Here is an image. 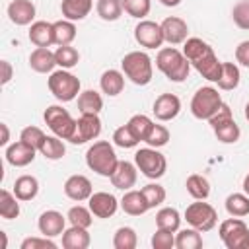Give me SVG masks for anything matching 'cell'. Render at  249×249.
Segmentation results:
<instances>
[{
	"label": "cell",
	"instance_id": "obj_6",
	"mask_svg": "<svg viewBox=\"0 0 249 249\" xmlns=\"http://www.w3.org/2000/svg\"><path fill=\"white\" fill-rule=\"evenodd\" d=\"M222 97L218 93L216 88L212 86H202L195 91L193 99H191V113L195 119H200V121H208L222 105Z\"/></svg>",
	"mask_w": 249,
	"mask_h": 249
},
{
	"label": "cell",
	"instance_id": "obj_2",
	"mask_svg": "<svg viewBox=\"0 0 249 249\" xmlns=\"http://www.w3.org/2000/svg\"><path fill=\"white\" fill-rule=\"evenodd\" d=\"M156 66L171 82H185L189 78V70H191V62L175 47L160 49L158 56H156Z\"/></svg>",
	"mask_w": 249,
	"mask_h": 249
},
{
	"label": "cell",
	"instance_id": "obj_49",
	"mask_svg": "<svg viewBox=\"0 0 249 249\" xmlns=\"http://www.w3.org/2000/svg\"><path fill=\"white\" fill-rule=\"evenodd\" d=\"M152 247L154 249H173L175 247V231L158 228L156 233L152 235Z\"/></svg>",
	"mask_w": 249,
	"mask_h": 249
},
{
	"label": "cell",
	"instance_id": "obj_17",
	"mask_svg": "<svg viewBox=\"0 0 249 249\" xmlns=\"http://www.w3.org/2000/svg\"><path fill=\"white\" fill-rule=\"evenodd\" d=\"M66 220L60 212L56 210H45L39 220H37V228L41 231V235H47V237H56V235H62L64 230H66Z\"/></svg>",
	"mask_w": 249,
	"mask_h": 249
},
{
	"label": "cell",
	"instance_id": "obj_44",
	"mask_svg": "<svg viewBox=\"0 0 249 249\" xmlns=\"http://www.w3.org/2000/svg\"><path fill=\"white\" fill-rule=\"evenodd\" d=\"M152 2L150 0H123V10L136 19H144L150 14Z\"/></svg>",
	"mask_w": 249,
	"mask_h": 249
},
{
	"label": "cell",
	"instance_id": "obj_4",
	"mask_svg": "<svg viewBox=\"0 0 249 249\" xmlns=\"http://www.w3.org/2000/svg\"><path fill=\"white\" fill-rule=\"evenodd\" d=\"M121 68L123 74L136 86H148L152 82L154 66H152V58L144 51H132L124 54L121 60Z\"/></svg>",
	"mask_w": 249,
	"mask_h": 249
},
{
	"label": "cell",
	"instance_id": "obj_42",
	"mask_svg": "<svg viewBox=\"0 0 249 249\" xmlns=\"http://www.w3.org/2000/svg\"><path fill=\"white\" fill-rule=\"evenodd\" d=\"M212 130H214L216 138L220 142H224V144H235L239 140V136H241V130H239L235 121H228V123H224V124H220V126H216Z\"/></svg>",
	"mask_w": 249,
	"mask_h": 249
},
{
	"label": "cell",
	"instance_id": "obj_40",
	"mask_svg": "<svg viewBox=\"0 0 249 249\" xmlns=\"http://www.w3.org/2000/svg\"><path fill=\"white\" fill-rule=\"evenodd\" d=\"M136 243H138V237H136V231L130 226L119 228L113 235V247L115 249H134Z\"/></svg>",
	"mask_w": 249,
	"mask_h": 249
},
{
	"label": "cell",
	"instance_id": "obj_35",
	"mask_svg": "<svg viewBox=\"0 0 249 249\" xmlns=\"http://www.w3.org/2000/svg\"><path fill=\"white\" fill-rule=\"evenodd\" d=\"M226 212L230 216H237V218H243L249 214V195H243V193H231L228 198H226Z\"/></svg>",
	"mask_w": 249,
	"mask_h": 249
},
{
	"label": "cell",
	"instance_id": "obj_13",
	"mask_svg": "<svg viewBox=\"0 0 249 249\" xmlns=\"http://www.w3.org/2000/svg\"><path fill=\"white\" fill-rule=\"evenodd\" d=\"M88 206H89V210H91V214L95 218H111L119 210L121 202L115 198V195L99 191V193H93L88 198Z\"/></svg>",
	"mask_w": 249,
	"mask_h": 249
},
{
	"label": "cell",
	"instance_id": "obj_56",
	"mask_svg": "<svg viewBox=\"0 0 249 249\" xmlns=\"http://www.w3.org/2000/svg\"><path fill=\"white\" fill-rule=\"evenodd\" d=\"M243 191H245V195H249V173L243 179Z\"/></svg>",
	"mask_w": 249,
	"mask_h": 249
},
{
	"label": "cell",
	"instance_id": "obj_9",
	"mask_svg": "<svg viewBox=\"0 0 249 249\" xmlns=\"http://www.w3.org/2000/svg\"><path fill=\"white\" fill-rule=\"evenodd\" d=\"M43 119L54 136H58L62 140L72 138V134L76 130V119L66 109H62L60 105H49L43 113Z\"/></svg>",
	"mask_w": 249,
	"mask_h": 249
},
{
	"label": "cell",
	"instance_id": "obj_20",
	"mask_svg": "<svg viewBox=\"0 0 249 249\" xmlns=\"http://www.w3.org/2000/svg\"><path fill=\"white\" fill-rule=\"evenodd\" d=\"M8 18L16 25H29L35 18V4L31 0H12L8 6Z\"/></svg>",
	"mask_w": 249,
	"mask_h": 249
},
{
	"label": "cell",
	"instance_id": "obj_46",
	"mask_svg": "<svg viewBox=\"0 0 249 249\" xmlns=\"http://www.w3.org/2000/svg\"><path fill=\"white\" fill-rule=\"evenodd\" d=\"M169 136H171V134H169L167 126L154 123V126H152V130H150V134H148V138H146V144L152 146V148H161V146H165V144L169 142Z\"/></svg>",
	"mask_w": 249,
	"mask_h": 249
},
{
	"label": "cell",
	"instance_id": "obj_28",
	"mask_svg": "<svg viewBox=\"0 0 249 249\" xmlns=\"http://www.w3.org/2000/svg\"><path fill=\"white\" fill-rule=\"evenodd\" d=\"M239 80H241V72H239V66L235 62H222V74H220V80L216 82L220 89H235L239 86Z\"/></svg>",
	"mask_w": 249,
	"mask_h": 249
},
{
	"label": "cell",
	"instance_id": "obj_55",
	"mask_svg": "<svg viewBox=\"0 0 249 249\" xmlns=\"http://www.w3.org/2000/svg\"><path fill=\"white\" fill-rule=\"evenodd\" d=\"M158 2L163 4V6H167V8H175V6L181 4V0H158Z\"/></svg>",
	"mask_w": 249,
	"mask_h": 249
},
{
	"label": "cell",
	"instance_id": "obj_53",
	"mask_svg": "<svg viewBox=\"0 0 249 249\" xmlns=\"http://www.w3.org/2000/svg\"><path fill=\"white\" fill-rule=\"evenodd\" d=\"M0 66H2V86H6L12 80V64L8 60H2Z\"/></svg>",
	"mask_w": 249,
	"mask_h": 249
},
{
	"label": "cell",
	"instance_id": "obj_11",
	"mask_svg": "<svg viewBox=\"0 0 249 249\" xmlns=\"http://www.w3.org/2000/svg\"><path fill=\"white\" fill-rule=\"evenodd\" d=\"M101 134V121L95 113H82L76 121V130L70 138L72 144H86L89 140H95Z\"/></svg>",
	"mask_w": 249,
	"mask_h": 249
},
{
	"label": "cell",
	"instance_id": "obj_38",
	"mask_svg": "<svg viewBox=\"0 0 249 249\" xmlns=\"http://www.w3.org/2000/svg\"><path fill=\"white\" fill-rule=\"evenodd\" d=\"M39 152L47 160H60L66 154V146H64L62 138H58V136H45L43 144L39 146Z\"/></svg>",
	"mask_w": 249,
	"mask_h": 249
},
{
	"label": "cell",
	"instance_id": "obj_34",
	"mask_svg": "<svg viewBox=\"0 0 249 249\" xmlns=\"http://www.w3.org/2000/svg\"><path fill=\"white\" fill-rule=\"evenodd\" d=\"M19 198L10 193L8 189H2L0 191V216L4 220H14L19 216Z\"/></svg>",
	"mask_w": 249,
	"mask_h": 249
},
{
	"label": "cell",
	"instance_id": "obj_25",
	"mask_svg": "<svg viewBox=\"0 0 249 249\" xmlns=\"http://www.w3.org/2000/svg\"><path fill=\"white\" fill-rule=\"evenodd\" d=\"M99 88L105 95L109 97H115L119 95L123 89H124V74L121 70H115V68H109L101 74L99 78Z\"/></svg>",
	"mask_w": 249,
	"mask_h": 249
},
{
	"label": "cell",
	"instance_id": "obj_10",
	"mask_svg": "<svg viewBox=\"0 0 249 249\" xmlns=\"http://www.w3.org/2000/svg\"><path fill=\"white\" fill-rule=\"evenodd\" d=\"M185 220L191 228H196L198 231H210L218 222V212L212 204L196 200L185 208Z\"/></svg>",
	"mask_w": 249,
	"mask_h": 249
},
{
	"label": "cell",
	"instance_id": "obj_12",
	"mask_svg": "<svg viewBox=\"0 0 249 249\" xmlns=\"http://www.w3.org/2000/svg\"><path fill=\"white\" fill-rule=\"evenodd\" d=\"M134 39L144 49H160L161 43L165 41L161 25L156 23V21H150V19H140L138 21V25L134 27Z\"/></svg>",
	"mask_w": 249,
	"mask_h": 249
},
{
	"label": "cell",
	"instance_id": "obj_52",
	"mask_svg": "<svg viewBox=\"0 0 249 249\" xmlns=\"http://www.w3.org/2000/svg\"><path fill=\"white\" fill-rule=\"evenodd\" d=\"M235 60H237L241 66L249 68V41H241V43L235 47Z\"/></svg>",
	"mask_w": 249,
	"mask_h": 249
},
{
	"label": "cell",
	"instance_id": "obj_8",
	"mask_svg": "<svg viewBox=\"0 0 249 249\" xmlns=\"http://www.w3.org/2000/svg\"><path fill=\"white\" fill-rule=\"evenodd\" d=\"M218 233L228 249H249V228L241 218L233 216L224 220Z\"/></svg>",
	"mask_w": 249,
	"mask_h": 249
},
{
	"label": "cell",
	"instance_id": "obj_19",
	"mask_svg": "<svg viewBox=\"0 0 249 249\" xmlns=\"http://www.w3.org/2000/svg\"><path fill=\"white\" fill-rule=\"evenodd\" d=\"M35 148L25 144L23 140H18L6 148V161L14 167H25L35 160Z\"/></svg>",
	"mask_w": 249,
	"mask_h": 249
},
{
	"label": "cell",
	"instance_id": "obj_7",
	"mask_svg": "<svg viewBox=\"0 0 249 249\" xmlns=\"http://www.w3.org/2000/svg\"><path fill=\"white\" fill-rule=\"evenodd\" d=\"M134 163L142 171V175L148 177V179H160V177L165 175V169H167L165 156L158 148H152V146L136 150Z\"/></svg>",
	"mask_w": 249,
	"mask_h": 249
},
{
	"label": "cell",
	"instance_id": "obj_24",
	"mask_svg": "<svg viewBox=\"0 0 249 249\" xmlns=\"http://www.w3.org/2000/svg\"><path fill=\"white\" fill-rule=\"evenodd\" d=\"M119 202H121L123 212H126V214H130V216H142L144 212L150 210V208H148V202H146V198H144V195H142V191H132V189H128V191H124V195H123V198H121Z\"/></svg>",
	"mask_w": 249,
	"mask_h": 249
},
{
	"label": "cell",
	"instance_id": "obj_3",
	"mask_svg": "<svg viewBox=\"0 0 249 249\" xmlns=\"http://www.w3.org/2000/svg\"><path fill=\"white\" fill-rule=\"evenodd\" d=\"M86 163L97 175L111 177L113 171L117 169L119 158L115 154V148L107 140H97V142H93L88 148V152H86Z\"/></svg>",
	"mask_w": 249,
	"mask_h": 249
},
{
	"label": "cell",
	"instance_id": "obj_5",
	"mask_svg": "<svg viewBox=\"0 0 249 249\" xmlns=\"http://www.w3.org/2000/svg\"><path fill=\"white\" fill-rule=\"evenodd\" d=\"M47 86H49V91L62 103L74 101L80 95V88H82L80 80L64 68H60L56 72H51V76L47 78Z\"/></svg>",
	"mask_w": 249,
	"mask_h": 249
},
{
	"label": "cell",
	"instance_id": "obj_45",
	"mask_svg": "<svg viewBox=\"0 0 249 249\" xmlns=\"http://www.w3.org/2000/svg\"><path fill=\"white\" fill-rule=\"evenodd\" d=\"M113 142H115V146L128 150V148H134L140 140L132 134V130L128 128V124H123V126L115 128V132H113Z\"/></svg>",
	"mask_w": 249,
	"mask_h": 249
},
{
	"label": "cell",
	"instance_id": "obj_47",
	"mask_svg": "<svg viewBox=\"0 0 249 249\" xmlns=\"http://www.w3.org/2000/svg\"><path fill=\"white\" fill-rule=\"evenodd\" d=\"M45 132L39 128V126H25L21 132H19V140H23L25 144H29V146H33L37 152H39V146L43 144V140H45Z\"/></svg>",
	"mask_w": 249,
	"mask_h": 249
},
{
	"label": "cell",
	"instance_id": "obj_32",
	"mask_svg": "<svg viewBox=\"0 0 249 249\" xmlns=\"http://www.w3.org/2000/svg\"><path fill=\"white\" fill-rule=\"evenodd\" d=\"M53 31H54V45L62 47V45H72V41L76 39V25L70 19H58L53 23Z\"/></svg>",
	"mask_w": 249,
	"mask_h": 249
},
{
	"label": "cell",
	"instance_id": "obj_51",
	"mask_svg": "<svg viewBox=\"0 0 249 249\" xmlns=\"http://www.w3.org/2000/svg\"><path fill=\"white\" fill-rule=\"evenodd\" d=\"M228 121H233V115H231V109H230L228 103H222L220 109L208 119V123H210L212 128H216V126H220V124H224V123H228Z\"/></svg>",
	"mask_w": 249,
	"mask_h": 249
},
{
	"label": "cell",
	"instance_id": "obj_36",
	"mask_svg": "<svg viewBox=\"0 0 249 249\" xmlns=\"http://www.w3.org/2000/svg\"><path fill=\"white\" fill-rule=\"evenodd\" d=\"M97 16L103 21H117L123 16V0H97Z\"/></svg>",
	"mask_w": 249,
	"mask_h": 249
},
{
	"label": "cell",
	"instance_id": "obj_54",
	"mask_svg": "<svg viewBox=\"0 0 249 249\" xmlns=\"http://www.w3.org/2000/svg\"><path fill=\"white\" fill-rule=\"evenodd\" d=\"M0 128H2V140H0V144L2 146H6L8 144V140H10V130H8V124H0Z\"/></svg>",
	"mask_w": 249,
	"mask_h": 249
},
{
	"label": "cell",
	"instance_id": "obj_29",
	"mask_svg": "<svg viewBox=\"0 0 249 249\" xmlns=\"http://www.w3.org/2000/svg\"><path fill=\"white\" fill-rule=\"evenodd\" d=\"M179 226H181V214H179L177 208L165 206V208L158 210V214H156V228L167 230V231H177Z\"/></svg>",
	"mask_w": 249,
	"mask_h": 249
},
{
	"label": "cell",
	"instance_id": "obj_27",
	"mask_svg": "<svg viewBox=\"0 0 249 249\" xmlns=\"http://www.w3.org/2000/svg\"><path fill=\"white\" fill-rule=\"evenodd\" d=\"M39 193V181L37 177L33 175H19L16 181H14V195L19 198V200H33Z\"/></svg>",
	"mask_w": 249,
	"mask_h": 249
},
{
	"label": "cell",
	"instance_id": "obj_33",
	"mask_svg": "<svg viewBox=\"0 0 249 249\" xmlns=\"http://www.w3.org/2000/svg\"><path fill=\"white\" fill-rule=\"evenodd\" d=\"M78 109H80V113H95V115H99V111L103 109V99L95 89L80 91Z\"/></svg>",
	"mask_w": 249,
	"mask_h": 249
},
{
	"label": "cell",
	"instance_id": "obj_1",
	"mask_svg": "<svg viewBox=\"0 0 249 249\" xmlns=\"http://www.w3.org/2000/svg\"><path fill=\"white\" fill-rule=\"evenodd\" d=\"M183 54L191 62V66L208 82H218L222 74V62L214 54L212 47L200 37H189L183 43Z\"/></svg>",
	"mask_w": 249,
	"mask_h": 249
},
{
	"label": "cell",
	"instance_id": "obj_50",
	"mask_svg": "<svg viewBox=\"0 0 249 249\" xmlns=\"http://www.w3.org/2000/svg\"><path fill=\"white\" fill-rule=\"evenodd\" d=\"M21 249H56V243L53 237H25L21 241Z\"/></svg>",
	"mask_w": 249,
	"mask_h": 249
},
{
	"label": "cell",
	"instance_id": "obj_43",
	"mask_svg": "<svg viewBox=\"0 0 249 249\" xmlns=\"http://www.w3.org/2000/svg\"><path fill=\"white\" fill-rule=\"evenodd\" d=\"M140 191H142V195H144V198L148 202V208H156L165 200V189L161 185H158V183H148Z\"/></svg>",
	"mask_w": 249,
	"mask_h": 249
},
{
	"label": "cell",
	"instance_id": "obj_14",
	"mask_svg": "<svg viewBox=\"0 0 249 249\" xmlns=\"http://www.w3.org/2000/svg\"><path fill=\"white\" fill-rule=\"evenodd\" d=\"M160 25H161V31H163V39L169 45H181V43H185L189 39L187 37L189 35V25H187L185 19H181L177 16L165 18Z\"/></svg>",
	"mask_w": 249,
	"mask_h": 249
},
{
	"label": "cell",
	"instance_id": "obj_21",
	"mask_svg": "<svg viewBox=\"0 0 249 249\" xmlns=\"http://www.w3.org/2000/svg\"><path fill=\"white\" fill-rule=\"evenodd\" d=\"M29 66H31V70H35L39 74H51L53 68L56 66L54 53L49 47H37L29 54Z\"/></svg>",
	"mask_w": 249,
	"mask_h": 249
},
{
	"label": "cell",
	"instance_id": "obj_30",
	"mask_svg": "<svg viewBox=\"0 0 249 249\" xmlns=\"http://www.w3.org/2000/svg\"><path fill=\"white\" fill-rule=\"evenodd\" d=\"M185 187H187V193L195 200H206L208 195H210V183H208V179L202 177V175H198V173L189 175Z\"/></svg>",
	"mask_w": 249,
	"mask_h": 249
},
{
	"label": "cell",
	"instance_id": "obj_22",
	"mask_svg": "<svg viewBox=\"0 0 249 249\" xmlns=\"http://www.w3.org/2000/svg\"><path fill=\"white\" fill-rule=\"evenodd\" d=\"M93 8V0H62L60 2V12L64 19L70 21H80L86 16H89Z\"/></svg>",
	"mask_w": 249,
	"mask_h": 249
},
{
	"label": "cell",
	"instance_id": "obj_37",
	"mask_svg": "<svg viewBox=\"0 0 249 249\" xmlns=\"http://www.w3.org/2000/svg\"><path fill=\"white\" fill-rule=\"evenodd\" d=\"M126 124H128V128L132 130V134L140 142H146V138H148V134H150V130L154 126V121L148 115H132Z\"/></svg>",
	"mask_w": 249,
	"mask_h": 249
},
{
	"label": "cell",
	"instance_id": "obj_57",
	"mask_svg": "<svg viewBox=\"0 0 249 249\" xmlns=\"http://www.w3.org/2000/svg\"><path fill=\"white\" fill-rule=\"evenodd\" d=\"M0 237H2V249H6V233L0 231Z\"/></svg>",
	"mask_w": 249,
	"mask_h": 249
},
{
	"label": "cell",
	"instance_id": "obj_39",
	"mask_svg": "<svg viewBox=\"0 0 249 249\" xmlns=\"http://www.w3.org/2000/svg\"><path fill=\"white\" fill-rule=\"evenodd\" d=\"M54 58H56V66H60L64 70H70L80 62V53L72 45H62V47H56Z\"/></svg>",
	"mask_w": 249,
	"mask_h": 249
},
{
	"label": "cell",
	"instance_id": "obj_48",
	"mask_svg": "<svg viewBox=\"0 0 249 249\" xmlns=\"http://www.w3.org/2000/svg\"><path fill=\"white\" fill-rule=\"evenodd\" d=\"M231 18L239 29H249V0L237 2L231 10Z\"/></svg>",
	"mask_w": 249,
	"mask_h": 249
},
{
	"label": "cell",
	"instance_id": "obj_26",
	"mask_svg": "<svg viewBox=\"0 0 249 249\" xmlns=\"http://www.w3.org/2000/svg\"><path fill=\"white\" fill-rule=\"evenodd\" d=\"M91 243V237L88 233V228L70 226L62 233V247L64 249H88Z\"/></svg>",
	"mask_w": 249,
	"mask_h": 249
},
{
	"label": "cell",
	"instance_id": "obj_58",
	"mask_svg": "<svg viewBox=\"0 0 249 249\" xmlns=\"http://www.w3.org/2000/svg\"><path fill=\"white\" fill-rule=\"evenodd\" d=\"M245 119H247V121H249V101H247V103H245Z\"/></svg>",
	"mask_w": 249,
	"mask_h": 249
},
{
	"label": "cell",
	"instance_id": "obj_15",
	"mask_svg": "<svg viewBox=\"0 0 249 249\" xmlns=\"http://www.w3.org/2000/svg\"><path fill=\"white\" fill-rule=\"evenodd\" d=\"M152 111L158 121H173L181 111V99L175 93H161L156 97Z\"/></svg>",
	"mask_w": 249,
	"mask_h": 249
},
{
	"label": "cell",
	"instance_id": "obj_16",
	"mask_svg": "<svg viewBox=\"0 0 249 249\" xmlns=\"http://www.w3.org/2000/svg\"><path fill=\"white\" fill-rule=\"evenodd\" d=\"M64 195L70 198V200H76V202H82V200H88L91 195H93V189H91V181L86 177V175H70L66 181H64Z\"/></svg>",
	"mask_w": 249,
	"mask_h": 249
},
{
	"label": "cell",
	"instance_id": "obj_18",
	"mask_svg": "<svg viewBox=\"0 0 249 249\" xmlns=\"http://www.w3.org/2000/svg\"><path fill=\"white\" fill-rule=\"evenodd\" d=\"M136 163H130L126 160H119L117 163V169L113 171V175L109 177L113 187L115 189H121V191H128L136 185V179H138V173H136Z\"/></svg>",
	"mask_w": 249,
	"mask_h": 249
},
{
	"label": "cell",
	"instance_id": "obj_23",
	"mask_svg": "<svg viewBox=\"0 0 249 249\" xmlns=\"http://www.w3.org/2000/svg\"><path fill=\"white\" fill-rule=\"evenodd\" d=\"M29 41L35 47H51L54 43V31H53V23L49 21H33L29 31H27Z\"/></svg>",
	"mask_w": 249,
	"mask_h": 249
},
{
	"label": "cell",
	"instance_id": "obj_31",
	"mask_svg": "<svg viewBox=\"0 0 249 249\" xmlns=\"http://www.w3.org/2000/svg\"><path fill=\"white\" fill-rule=\"evenodd\" d=\"M202 231H198L196 228H185V230H177L175 235V247L177 249H200L202 247Z\"/></svg>",
	"mask_w": 249,
	"mask_h": 249
},
{
	"label": "cell",
	"instance_id": "obj_41",
	"mask_svg": "<svg viewBox=\"0 0 249 249\" xmlns=\"http://www.w3.org/2000/svg\"><path fill=\"white\" fill-rule=\"evenodd\" d=\"M66 218H68L70 226H80V228H89L91 222H93V214H91L89 206L86 208V206H82V204L72 206V208L68 210Z\"/></svg>",
	"mask_w": 249,
	"mask_h": 249
}]
</instances>
